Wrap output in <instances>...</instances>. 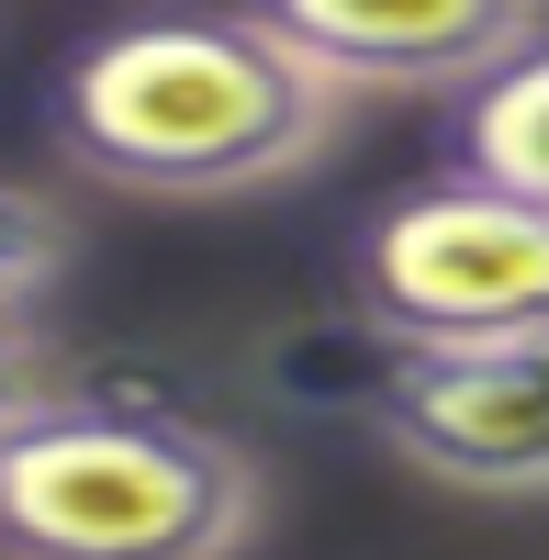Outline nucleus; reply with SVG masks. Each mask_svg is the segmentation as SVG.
Listing matches in <instances>:
<instances>
[{
    "mask_svg": "<svg viewBox=\"0 0 549 560\" xmlns=\"http://www.w3.org/2000/svg\"><path fill=\"white\" fill-rule=\"evenodd\" d=\"M337 124H348V79H326L247 0L113 23L45 79V147L79 179L147 202L281 191L337 147Z\"/></svg>",
    "mask_w": 549,
    "mask_h": 560,
    "instance_id": "obj_1",
    "label": "nucleus"
},
{
    "mask_svg": "<svg viewBox=\"0 0 549 560\" xmlns=\"http://www.w3.org/2000/svg\"><path fill=\"white\" fill-rule=\"evenodd\" d=\"M269 471L247 438L135 393H12L0 538L12 560H247Z\"/></svg>",
    "mask_w": 549,
    "mask_h": 560,
    "instance_id": "obj_2",
    "label": "nucleus"
},
{
    "mask_svg": "<svg viewBox=\"0 0 549 560\" xmlns=\"http://www.w3.org/2000/svg\"><path fill=\"white\" fill-rule=\"evenodd\" d=\"M348 314L382 348H505L549 337V202L482 168H437L359 213L337 258Z\"/></svg>",
    "mask_w": 549,
    "mask_h": 560,
    "instance_id": "obj_3",
    "label": "nucleus"
},
{
    "mask_svg": "<svg viewBox=\"0 0 549 560\" xmlns=\"http://www.w3.org/2000/svg\"><path fill=\"white\" fill-rule=\"evenodd\" d=\"M382 448L437 493L549 504V337L505 348H393V382L371 404Z\"/></svg>",
    "mask_w": 549,
    "mask_h": 560,
    "instance_id": "obj_4",
    "label": "nucleus"
},
{
    "mask_svg": "<svg viewBox=\"0 0 549 560\" xmlns=\"http://www.w3.org/2000/svg\"><path fill=\"white\" fill-rule=\"evenodd\" d=\"M348 90H448L493 79L549 34V0H247Z\"/></svg>",
    "mask_w": 549,
    "mask_h": 560,
    "instance_id": "obj_5",
    "label": "nucleus"
},
{
    "mask_svg": "<svg viewBox=\"0 0 549 560\" xmlns=\"http://www.w3.org/2000/svg\"><path fill=\"white\" fill-rule=\"evenodd\" d=\"M448 168H482V179H505V191L549 202V34L448 102Z\"/></svg>",
    "mask_w": 549,
    "mask_h": 560,
    "instance_id": "obj_6",
    "label": "nucleus"
},
{
    "mask_svg": "<svg viewBox=\"0 0 549 560\" xmlns=\"http://www.w3.org/2000/svg\"><path fill=\"white\" fill-rule=\"evenodd\" d=\"M68 247L45 236V202L12 191V337H34V292H45V269H57Z\"/></svg>",
    "mask_w": 549,
    "mask_h": 560,
    "instance_id": "obj_7",
    "label": "nucleus"
}]
</instances>
